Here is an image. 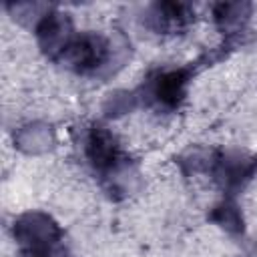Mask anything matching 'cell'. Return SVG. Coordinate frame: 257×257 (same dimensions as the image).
Here are the masks:
<instances>
[{"instance_id": "obj_1", "label": "cell", "mask_w": 257, "mask_h": 257, "mask_svg": "<svg viewBox=\"0 0 257 257\" xmlns=\"http://www.w3.org/2000/svg\"><path fill=\"white\" fill-rule=\"evenodd\" d=\"M88 155H90L92 163H94L98 169H102V167H106V165H110V163L116 161L118 149H116L112 137H110L106 131H102L100 126H96V128L92 131V135H90Z\"/></svg>"}]
</instances>
